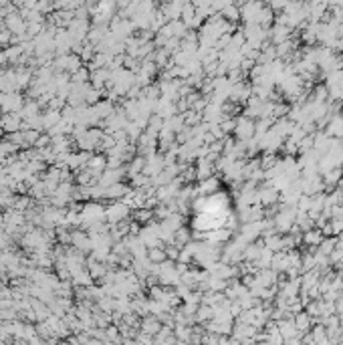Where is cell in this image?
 I'll return each mask as SVG.
<instances>
[{
    "mask_svg": "<svg viewBox=\"0 0 343 345\" xmlns=\"http://www.w3.org/2000/svg\"><path fill=\"white\" fill-rule=\"evenodd\" d=\"M0 125H2V129L4 131H18L20 129V125H22V121H20V115H16V113H4V117L0 119Z\"/></svg>",
    "mask_w": 343,
    "mask_h": 345,
    "instance_id": "1",
    "label": "cell"
},
{
    "mask_svg": "<svg viewBox=\"0 0 343 345\" xmlns=\"http://www.w3.org/2000/svg\"><path fill=\"white\" fill-rule=\"evenodd\" d=\"M125 214H127V206H123V204H113L105 210V218L109 222H119Z\"/></svg>",
    "mask_w": 343,
    "mask_h": 345,
    "instance_id": "2",
    "label": "cell"
}]
</instances>
